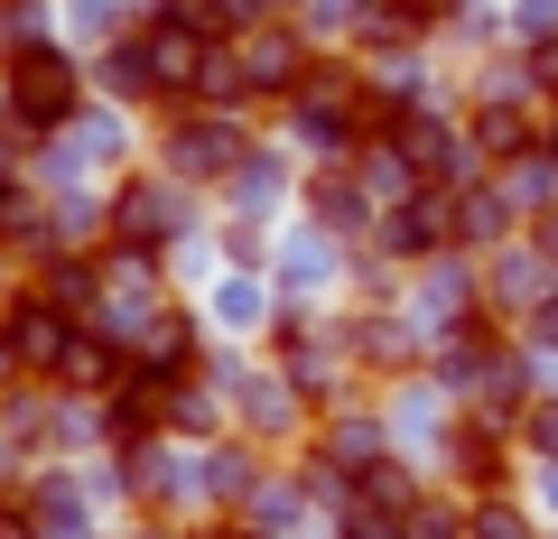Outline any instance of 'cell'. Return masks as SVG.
I'll return each mask as SVG.
<instances>
[{
    "mask_svg": "<svg viewBox=\"0 0 558 539\" xmlns=\"http://www.w3.org/2000/svg\"><path fill=\"white\" fill-rule=\"evenodd\" d=\"M381 252L391 260H447L457 252V186H410V196L381 205Z\"/></svg>",
    "mask_w": 558,
    "mask_h": 539,
    "instance_id": "4",
    "label": "cell"
},
{
    "mask_svg": "<svg viewBox=\"0 0 558 539\" xmlns=\"http://www.w3.org/2000/svg\"><path fill=\"white\" fill-rule=\"evenodd\" d=\"M465 140H475L484 168H531L539 140H549V102H539V94H475Z\"/></svg>",
    "mask_w": 558,
    "mask_h": 539,
    "instance_id": "3",
    "label": "cell"
},
{
    "mask_svg": "<svg viewBox=\"0 0 558 539\" xmlns=\"http://www.w3.org/2000/svg\"><path fill=\"white\" fill-rule=\"evenodd\" d=\"M307 223H317L326 242H363V233L381 223V205L363 196L354 168H317V177H307Z\"/></svg>",
    "mask_w": 558,
    "mask_h": 539,
    "instance_id": "6",
    "label": "cell"
},
{
    "mask_svg": "<svg viewBox=\"0 0 558 539\" xmlns=\"http://www.w3.org/2000/svg\"><path fill=\"white\" fill-rule=\"evenodd\" d=\"M521 326H531V344H558V280H549V298H539Z\"/></svg>",
    "mask_w": 558,
    "mask_h": 539,
    "instance_id": "10",
    "label": "cell"
},
{
    "mask_svg": "<svg viewBox=\"0 0 558 539\" xmlns=\"http://www.w3.org/2000/svg\"><path fill=\"white\" fill-rule=\"evenodd\" d=\"M252 159V140H242L233 112H205V102H186V112H168L159 131V168L178 186H233V168Z\"/></svg>",
    "mask_w": 558,
    "mask_h": 539,
    "instance_id": "2",
    "label": "cell"
},
{
    "mask_svg": "<svg viewBox=\"0 0 558 539\" xmlns=\"http://www.w3.org/2000/svg\"><path fill=\"white\" fill-rule=\"evenodd\" d=\"M521 84H531L539 102H558V28H549V38H531V57H521Z\"/></svg>",
    "mask_w": 558,
    "mask_h": 539,
    "instance_id": "9",
    "label": "cell"
},
{
    "mask_svg": "<svg viewBox=\"0 0 558 539\" xmlns=\"http://www.w3.org/2000/svg\"><path fill=\"white\" fill-rule=\"evenodd\" d=\"M539 159H549V168H558V121H549V140H539Z\"/></svg>",
    "mask_w": 558,
    "mask_h": 539,
    "instance_id": "11",
    "label": "cell"
},
{
    "mask_svg": "<svg viewBox=\"0 0 558 539\" xmlns=\"http://www.w3.org/2000/svg\"><path fill=\"white\" fill-rule=\"evenodd\" d=\"M465 539H539V530L512 493H484V502H465Z\"/></svg>",
    "mask_w": 558,
    "mask_h": 539,
    "instance_id": "7",
    "label": "cell"
},
{
    "mask_svg": "<svg viewBox=\"0 0 558 539\" xmlns=\"http://www.w3.org/2000/svg\"><path fill=\"white\" fill-rule=\"evenodd\" d=\"M0 112L20 121V131H65L84 112V65L65 47H47V38L10 47L0 57Z\"/></svg>",
    "mask_w": 558,
    "mask_h": 539,
    "instance_id": "1",
    "label": "cell"
},
{
    "mask_svg": "<svg viewBox=\"0 0 558 539\" xmlns=\"http://www.w3.org/2000/svg\"><path fill=\"white\" fill-rule=\"evenodd\" d=\"M447 446H457L447 465H457V493H465V502L512 493V456H521V446L502 438V419H457V438H447Z\"/></svg>",
    "mask_w": 558,
    "mask_h": 539,
    "instance_id": "5",
    "label": "cell"
},
{
    "mask_svg": "<svg viewBox=\"0 0 558 539\" xmlns=\"http://www.w3.org/2000/svg\"><path fill=\"white\" fill-rule=\"evenodd\" d=\"M400 539H465V493H457V502H447V493H428L410 520H400Z\"/></svg>",
    "mask_w": 558,
    "mask_h": 539,
    "instance_id": "8",
    "label": "cell"
}]
</instances>
